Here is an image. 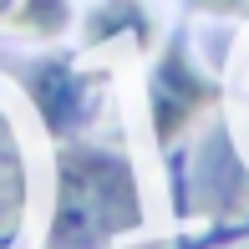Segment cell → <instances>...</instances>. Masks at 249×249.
<instances>
[{"label": "cell", "instance_id": "6da1fadb", "mask_svg": "<svg viewBox=\"0 0 249 249\" xmlns=\"http://www.w3.org/2000/svg\"><path fill=\"white\" fill-rule=\"evenodd\" d=\"M142 219L138 178L127 158L102 148H66L56 168V209L46 249H107Z\"/></svg>", "mask_w": 249, "mask_h": 249}, {"label": "cell", "instance_id": "3957f363", "mask_svg": "<svg viewBox=\"0 0 249 249\" xmlns=\"http://www.w3.org/2000/svg\"><path fill=\"white\" fill-rule=\"evenodd\" d=\"M0 26L26 36H56L66 26V0H0Z\"/></svg>", "mask_w": 249, "mask_h": 249}, {"label": "cell", "instance_id": "7a4b0ae2", "mask_svg": "<svg viewBox=\"0 0 249 249\" xmlns=\"http://www.w3.org/2000/svg\"><path fill=\"white\" fill-rule=\"evenodd\" d=\"M209 97H213L209 82L188 66V56L168 51L158 76H153V127H158V138H178L194 122V112L209 107Z\"/></svg>", "mask_w": 249, "mask_h": 249}]
</instances>
